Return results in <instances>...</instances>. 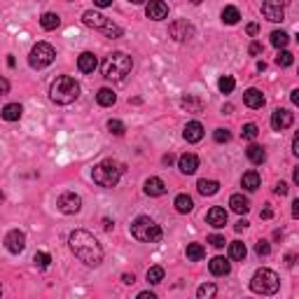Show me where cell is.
I'll use <instances>...</instances> for the list:
<instances>
[{
    "instance_id": "1",
    "label": "cell",
    "mask_w": 299,
    "mask_h": 299,
    "mask_svg": "<svg viewBox=\"0 0 299 299\" xmlns=\"http://www.w3.org/2000/svg\"><path fill=\"white\" fill-rule=\"evenodd\" d=\"M68 245L70 250L75 252L79 262H84L87 267H98L103 262V248L98 243L94 234L84 232V229H75L70 236H68Z\"/></svg>"
},
{
    "instance_id": "2",
    "label": "cell",
    "mask_w": 299,
    "mask_h": 299,
    "mask_svg": "<svg viewBox=\"0 0 299 299\" xmlns=\"http://www.w3.org/2000/svg\"><path fill=\"white\" fill-rule=\"evenodd\" d=\"M79 96V82L73 77H68V75H61V77H56L49 87V98L59 105H68L77 101Z\"/></svg>"
},
{
    "instance_id": "3",
    "label": "cell",
    "mask_w": 299,
    "mask_h": 299,
    "mask_svg": "<svg viewBox=\"0 0 299 299\" xmlns=\"http://www.w3.org/2000/svg\"><path fill=\"white\" fill-rule=\"evenodd\" d=\"M131 66H134L131 56H126L124 52H112L103 61V77L112 82H124L126 75L131 73Z\"/></svg>"
},
{
    "instance_id": "4",
    "label": "cell",
    "mask_w": 299,
    "mask_h": 299,
    "mask_svg": "<svg viewBox=\"0 0 299 299\" xmlns=\"http://www.w3.org/2000/svg\"><path fill=\"white\" fill-rule=\"evenodd\" d=\"M122 173H124V164L115 161V159H105V161H101L98 166H94L92 178L98 187H115V185L119 183Z\"/></svg>"
},
{
    "instance_id": "5",
    "label": "cell",
    "mask_w": 299,
    "mask_h": 299,
    "mask_svg": "<svg viewBox=\"0 0 299 299\" xmlns=\"http://www.w3.org/2000/svg\"><path fill=\"white\" fill-rule=\"evenodd\" d=\"M161 227L154 220H150L147 215H138L134 222H131V236L136 241H143V243H154L161 238Z\"/></svg>"
},
{
    "instance_id": "6",
    "label": "cell",
    "mask_w": 299,
    "mask_h": 299,
    "mask_svg": "<svg viewBox=\"0 0 299 299\" xmlns=\"http://www.w3.org/2000/svg\"><path fill=\"white\" fill-rule=\"evenodd\" d=\"M278 287H281V278H278V274L271 271V269H257L255 276H252V281H250L252 292L267 294V297L278 292Z\"/></svg>"
},
{
    "instance_id": "7",
    "label": "cell",
    "mask_w": 299,
    "mask_h": 299,
    "mask_svg": "<svg viewBox=\"0 0 299 299\" xmlns=\"http://www.w3.org/2000/svg\"><path fill=\"white\" fill-rule=\"evenodd\" d=\"M54 47L49 42H37L35 47L31 49V56H28V63H31V68H35V70H42V68H47L49 63L54 61Z\"/></svg>"
},
{
    "instance_id": "8",
    "label": "cell",
    "mask_w": 299,
    "mask_h": 299,
    "mask_svg": "<svg viewBox=\"0 0 299 299\" xmlns=\"http://www.w3.org/2000/svg\"><path fill=\"white\" fill-rule=\"evenodd\" d=\"M290 5V0H264L262 5V14L264 19H269V21H274V24H278V21H283L285 19V7Z\"/></svg>"
},
{
    "instance_id": "9",
    "label": "cell",
    "mask_w": 299,
    "mask_h": 299,
    "mask_svg": "<svg viewBox=\"0 0 299 299\" xmlns=\"http://www.w3.org/2000/svg\"><path fill=\"white\" fill-rule=\"evenodd\" d=\"M56 206H59V210L66 215H75L82 210V199H79L75 192H63L59 199H56Z\"/></svg>"
},
{
    "instance_id": "10",
    "label": "cell",
    "mask_w": 299,
    "mask_h": 299,
    "mask_svg": "<svg viewBox=\"0 0 299 299\" xmlns=\"http://www.w3.org/2000/svg\"><path fill=\"white\" fill-rule=\"evenodd\" d=\"M168 35H171L176 42H185L189 37H194V26L189 24V21H185V19L173 21V24L168 26Z\"/></svg>"
},
{
    "instance_id": "11",
    "label": "cell",
    "mask_w": 299,
    "mask_h": 299,
    "mask_svg": "<svg viewBox=\"0 0 299 299\" xmlns=\"http://www.w3.org/2000/svg\"><path fill=\"white\" fill-rule=\"evenodd\" d=\"M292 124H294V115L290 110H285V108L274 110V115H271V126H274V131H285V129H290Z\"/></svg>"
},
{
    "instance_id": "12",
    "label": "cell",
    "mask_w": 299,
    "mask_h": 299,
    "mask_svg": "<svg viewBox=\"0 0 299 299\" xmlns=\"http://www.w3.org/2000/svg\"><path fill=\"white\" fill-rule=\"evenodd\" d=\"M5 248L12 252V255L24 252V248H26V234L19 232V229H12V232L5 236Z\"/></svg>"
},
{
    "instance_id": "13",
    "label": "cell",
    "mask_w": 299,
    "mask_h": 299,
    "mask_svg": "<svg viewBox=\"0 0 299 299\" xmlns=\"http://www.w3.org/2000/svg\"><path fill=\"white\" fill-rule=\"evenodd\" d=\"M145 14H147V19L161 21V19L168 17V5H166L164 0H150L145 7Z\"/></svg>"
},
{
    "instance_id": "14",
    "label": "cell",
    "mask_w": 299,
    "mask_h": 299,
    "mask_svg": "<svg viewBox=\"0 0 299 299\" xmlns=\"http://www.w3.org/2000/svg\"><path fill=\"white\" fill-rule=\"evenodd\" d=\"M82 21H84L89 28H96V31H105V26L110 24V19L103 17V14L94 12V10H89V12L82 14Z\"/></svg>"
},
{
    "instance_id": "15",
    "label": "cell",
    "mask_w": 299,
    "mask_h": 299,
    "mask_svg": "<svg viewBox=\"0 0 299 299\" xmlns=\"http://www.w3.org/2000/svg\"><path fill=\"white\" fill-rule=\"evenodd\" d=\"M178 168H180L185 176H192V173H196V168H199V157L192 152L183 154V157L178 159Z\"/></svg>"
},
{
    "instance_id": "16",
    "label": "cell",
    "mask_w": 299,
    "mask_h": 299,
    "mask_svg": "<svg viewBox=\"0 0 299 299\" xmlns=\"http://www.w3.org/2000/svg\"><path fill=\"white\" fill-rule=\"evenodd\" d=\"M206 220H208V225H210V227L222 229V227L227 225V210H225V208H220V206H213L210 210H208Z\"/></svg>"
},
{
    "instance_id": "17",
    "label": "cell",
    "mask_w": 299,
    "mask_h": 299,
    "mask_svg": "<svg viewBox=\"0 0 299 299\" xmlns=\"http://www.w3.org/2000/svg\"><path fill=\"white\" fill-rule=\"evenodd\" d=\"M145 194L147 196H164L166 194V183L161 178H147L145 180Z\"/></svg>"
},
{
    "instance_id": "18",
    "label": "cell",
    "mask_w": 299,
    "mask_h": 299,
    "mask_svg": "<svg viewBox=\"0 0 299 299\" xmlns=\"http://www.w3.org/2000/svg\"><path fill=\"white\" fill-rule=\"evenodd\" d=\"M98 66V59L92 54V52H82L77 59V68H79V73H94Z\"/></svg>"
},
{
    "instance_id": "19",
    "label": "cell",
    "mask_w": 299,
    "mask_h": 299,
    "mask_svg": "<svg viewBox=\"0 0 299 299\" xmlns=\"http://www.w3.org/2000/svg\"><path fill=\"white\" fill-rule=\"evenodd\" d=\"M208 269H210L213 276H227L232 271V264H229V260H225V257H213L210 264H208Z\"/></svg>"
},
{
    "instance_id": "20",
    "label": "cell",
    "mask_w": 299,
    "mask_h": 299,
    "mask_svg": "<svg viewBox=\"0 0 299 299\" xmlns=\"http://www.w3.org/2000/svg\"><path fill=\"white\" fill-rule=\"evenodd\" d=\"M183 136H185V141L187 143H199L203 138V126L199 122H189L187 126H185Z\"/></svg>"
},
{
    "instance_id": "21",
    "label": "cell",
    "mask_w": 299,
    "mask_h": 299,
    "mask_svg": "<svg viewBox=\"0 0 299 299\" xmlns=\"http://www.w3.org/2000/svg\"><path fill=\"white\" fill-rule=\"evenodd\" d=\"M243 103L248 105V108H252V110H257V108H262L264 105V96L260 89H248V92L243 94Z\"/></svg>"
},
{
    "instance_id": "22",
    "label": "cell",
    "mask_w": 299,
    "mask_h": 299,
    "mask_svg": "<svg viewBox=\"0 0 299 299\" xmlns=\"http://www.w3.org/2000/svg\"><path fill=\"white\" fill-rule=\"evenodd\" d=\"M229 208L238 215H245L248 210H250V201H248L243 194H232V199H229Z\"/></svg>"
},
{
    "instance_id": "23",
    "label": "cell",
    "mask_w": 299,
    "mask_h": 299,
    "mask_svg": "<svg viewBox=\"0 0 299 299\" xmlns=\"http://www.w3.org/2000/svg\"><path fill=\"white\" fill-rule=\"evenodd\" d=\"M21 112H24V110H21V105H19V103H7L0 115H3L5 122H19V119H21Z\"/></svg>"
},
{
    "instance_id": "24",
    "label": "cell",
    "mask_w": 299,
    "mask_h": 299,
    "mask_svg": "<svg viewBox=\"0 0 299 299\" xmlns=\"http://www.w3.org/2000/svg\"><path fill=\"white\" fill-rule=\"evenodd\" d=\"M96 101H98V105H103V108H110V105H115L117 96H115V92H112V89L103 87V89H98Z\"/></svg>"
},
{
    "instance_id": "25",
    "label": "cell",
    "mask_w": 299,
    "mask_h": 299,
    "mask_svg": "<svg viewBox=\"0 0 299 299\" xmlns=\"http://www.w3.org/2000/svg\"><path fill=\"white\" fill-rule=\"evenodd\" d=\"M40 26H42L45 31H56V28L61 26V19H59V14H54V12H45L42 19H40Z\"/></svg>"
},
{
    "instance_id": "26",
    "label": "cell",
    "mask_w": 299,
    "mask_h": 299,
    "mask_svg": "<svg viewBox=\"0 0 299 299\" xmlns=\"http://www.w3.org/2000/svg\"><path fill=\"white\" fill-rule=\"evenodd\" d=\"M196 187H199V192H201L203 196H213V194H218V189H220V183L218 180H199L196 183Z\"/></svg>"
},
{
    "instance_id": "27",
    "label": "cell",
    "mask_w": 299,
    "mask_h": 299,
    "mask_svg": "<svg viewBox=\"0 0 299 299\" xmlns=\"http://www.w3.org/2000/svg\"><path fill=\"white\" fill-rule=\"evenodd\" d=\"M245 255H248V250H245V243H241V241H232V243H229V257H232V260H236V262H243Z\"/></svg>"
},
{
    "instance_id": "28",
    "label": "cell",
    "mask_w": 299,
    "mask_h": 299,
    "mask_svg": "<svg viewBox=\"0 0 299 299\" xmlns=\"http://www.w3.org/2000/svg\"><path fill=\"white\" fill-rule=\"evenodd\" d=\"M176 210L178 213H192V208H194V201H192V196H187V194H178L176 196Z\"/></svg>"
},
{
    "instance_id": "29",
    "label": "cell",
    "mask_w": 299,
    "mask_h": 299,
    "mask_svg": "<svg viewBox=\"0 0 299 299\" xmlns=\"http://www.w3.org/2000/svg\"><path fill=\"white\" fill-rule=\"evenodd\" d=\"M241 185H243L248 192H255V189L260 187V173H257V171L243 173V178H241Z\"/></svg>"
},
{
    "instance_id": "30",
    "label": "cell",
    "mask_w": 299,
    "mask_h": 299,
    "mask_svg": "<svg viewBox=\"0 0 299 299\" xmlns=\"http://www.w3.org/2000/svg\"><path fill=\"white\" fill-rule=\"evenodd\" d=\"M203 257H206V248H203L201 243H189L187 245V260L199 262V260H203Z\"/></svg>"
},
{
    "instance_id": "31",
    "label": "cell",
    "mask_w": 299,
    "mask_h": 299,
    "mask_svg": "<svg viewBox=\"0 0 299 299\" xmlns=\"http://www.w3.org/2000/svg\"><path fill=\"white\" fill-rule=\"evenodd\" d=\"M245 154H248V159H250L252 164H262L264 159H267V152H264V147H260V145H250L248 150H245Z\"/></svg>"
},
{
    "instance_id": "32",
    "label": "cell",
    "mask_w": 299,
    "mask_h": 299,
    "mask_svg": "<svg viewBox=\"0 0 299 299\" xmlns=\"http://www.w3.org/2000/svg\"><path fill=\"white\" fill-rule=\"evenodd\" d=\"M238 19H241V12H238L236 7L227 5L225 10H222V21H225L227 26H234V24H238Z\"/></svg>"
},
{
    "instance_id": "33",
    "label": "cell",
    "mask_w": 299,
    "mask_h": 299,
    "mask_svg": "<svg viewBox=\"0 0 299 299\" xmlns=\"http://www.w3.org/2000/svg\"><path fill=\"white\" fill-rule=\"evenodd\" d=\"M287 42H290V35L283 31H274L271 33V45H274L276 49H285Z\"/></svg>"
},
{
    "instance_id": "34",
    "label": "cell",
    "mask_w": 299,
    "mask_h": 299,
    "mask_svg": "<svg viewBox=\"0 0 299 299\" xmlns=\"http://www.w3.org/2000/svg\"><path fill=\"white\" fill-rule=\"evenodd\" d=\"M180 105L189 112H201V108H203L201 101H199V98H192V96H185L183 101H180Z\"/></svg>"
},
{
    "instance_id": "35",
    "label": "cell",
    "mask_w": 299,
    "mask_h": 299,
    "mask_svg": "<svg viewBox=\"0 0 299 299\" xmlns=\"http://www.w3.org/2000/svg\"><path fill=\"white\" fill-rule=\"evenodd\" d=\"M161 281H164V269H161V267H150V269H147V283L159 285Z\"/></svg>"
},
{
    "instance_id": "36",
    "label": "cell",
    "mask_w": 299,
    "mask_h": 299,
    "mask_svg": "<svg viewBox=\"0 0 299 299\" xmlns=\"http://www.w3.org/2000/svg\"><path fill=\"white\" fill-rule=\"evenodd\" d=\"M218 87H220V92H222V94H232V92H234V87H236V82H234L232 75H222L220 82H218Z\"/></svg>"
},
{
    "instance_id": "37",
    "label": "cell",
    "mask_w": 299,
    "mask_h": 299,
    "mask_svg": "<svg viewBox=\"0 0 299 299\" xmlns=\"http://www.w3.org/2000/svg\"><path fill=\"white\" fill-rule=\"evenodd\" d=\"M215 292H218V287H215L213 283H208V285H201L199 290H196V297L199 299H210V297H215Z\"/></svg>"
},
{
    "instance_id": "38",
    "label": "cell",
    "mask_w": 299,
    "mask_h": 299,
    "mask_svg": "<svg viewBox=\"0 0 299 299\" xmlns=\"http://www.w3.org/2000/svg\"><path fill=\"white\" fill-rule=\"evenodd\" d=\"M257 134H260V129H257V124H245L243 131H241V138L243 141H255Z\"/></svg>"
},
{
    "instance_id": "39",
    "label": "cell",
    "mask_w": 299,
    "mask_h": 299,
    "mask_svg": "<svg viewBox=\"0 0 299 299\" xmlns=\"http://www.w3.org/2000/svg\"><path fill=\"white\" fill-rule=\"evenodd\" d=\"M292 61H294V56L290 54L287 49H283L281 54L276 56V63H278V66H281V68H290V66H292Z\"/></svg>"
},
{
    "instance_id": "40",
    "label": "cell",
    "mask_w": 299,
    "mask_h": 299,
    "mask_svg": "<svg viewBox=\"0 0 299 299\" xmlns=\"http://www.w3.org/2000/svg\"><path fill=\"white\" fill-rule=\"evenodd\" d=\"M33 262H35V267H37V269H47V267H49V262H52V257H49L47 252H35Z\"/></svg>"
},
{
    "instance_id": "41",
    "label": "cell",
    "mask_w": 299,
    "mask_h": 299,
    "mask_svg": "<svg viewBox=\"0 0 299 299\" xmlns=\"http://www.w3.org/2000/svg\"><path fill=\"white\" fill-rule=\"evenodd\" d=\"M108 131H110V134H115V136H122L124 131H126V126H124L119 119H110V122H108Z\"/></svg>"
},
{
    "instance_id": "42",
    "label": "cell",
    "mask_w": 299,
    "mask_h": 299,
    "mask_svg": "<svg viewBox=\"0 0 299 299\" xmlns=\"http://www.w3.org/2000/svg\"><path fill=\"white\" fill-rule=\"evenodd\" d=\"M255 252H257L260 257H267L269 252H271V245H269V241H264V238H262V241H257Z\"/></svg>"
},
{
    "instance_id": "43",
    "label": "cell",
    "mask_w": 299,
    "mask_h": 299,
    "mask_svg": "<svg viewBox=\"0 0 299 299\" xmlns=\"http://www.w3.org/2000/svg\"><path fill=\"white\" fill-rule=\"evenodd\" d=\"M213 138H215V143H227L229 138H232V134H229L227 129H218V131L213 134Z\"/></svg>"
},
{
    "instance_id": "44",
    "label": "cell",
    "mask_w": 299,
    "mask_h": 299,
    "mask_svg": "<svg viewBox=\"0 0 299 299\" xmlns=\"http://www.w3.org/2000/svg\"><path fill=\"white\" fill-rule=\"evenodd\" d=\"M208 243L213 245V248H225V236H220V234H213V236H208Z\"/></svg>"
},
{
    "instance_id": "45",
    "label": "cell",
    "mask_w": 299,
    "mask_h": 299,
    "mask_svg": "<svg viewBox=\"0 0 299 299\" xmlns=\"http://www.w3.org/2000/svg\"><path fill=\"white\" fill-rule=\"evenodd\" d=\"M274 192H276V194H278V196H285V194H287V185L281 180V183L276 185V189H274Z\"/></svg>"
},
{
    "instance_id": "46",
    "label": "cell",
    "mask_w": 299,
    "mask_h": 299,
    "mask_svg": "<svg viewBox=\"0 0 299 299\" xmlns=\"http://www.w3.org/2000/svg\"><path fill=\"white\" fill-rule=\"evenodd\" d=\"M10 92V82H7L5 77H0V96H3V94H7Z\"/></svg>"
},
{
    "instance_id": "47",
    "label": "cell",
    "mask_w": 299,
    "mask_h": 299,
    "mask_svg": "<svg viewBox=\"0 0 299 299\" xmlns=\"http://www.w3.org/2000/svg\"><path fill=\"white\" fill-rule=\"evenodd\" d=\"M250 54H252V56L262 54V45H260V42H252V45H250Z\"/></svg>"
},
{
    "instance_id": "48",
    "label": "cell",
    "mask_w": 299,
    "mask_h": 299,
    "mask_svg": "<svg viewBox=\"0 0 299 299\" xmlns=\"http://www.w3.org/2000/svg\"><path fill=\"white\" fill-rule=\"evenodd\" d=\"M245 31H248V35H257V33H260V26H257V24H248Z\"/></svg>"
},
{
    "instance_id": "49",
    "label": "cell",
    "mask_w": 299,
    "mask_h": 299,
    "mask_svg": "<svg viewBox=\"0 0 299 299\" xmlns=\"http://www.w3.org/2000/svg\"><path fill=\"white\" fill-rule=\"evenodd\" d=\"M245 227H248V220H238L236 225H234V229H236V232H243Z\"/></svg>"
},
{
    "instance_id": "50",
    "label": "cell",
    "mask_w": 299,
    "mask_h": 299,
    "mask_svg": "<svg viewBox=\"0 0 299 299\" xmlns=\"http://www.w3.org/2000/svg\"><path fill=\"white\" fill-rule=\"evenodd\" d=\"M161 161H164V164H166V166H171V164H173V161H176V157H173V154H171V152H168V154H164V159H161Z\"/></svg>"
},
{
    "instance_id": "51",
    "label": "cell",
    "mask_w": 299,
    "mask_h": 299,
    "mask_svg": "<svg viewBox=\"0 0 299 299\" xmlns=\"http://www.w3.org/2000/svg\"><path fill=\"white\" fill-rule=\"evenodd\" d=\"M122 281L126 283V285H131V283H136V278H134V274H124V276H122Z\"/></svg>"
},
{
    "instance_id": "52",
    "label": "cell",
    "mask_w": 299,
    "mask_h": 299,
    "mask_svg": "<svg viewBox=\"0 0 299 299\" xmlns=\"http://www.w3.org/2000/svg\"><path fill=\"white\" fill-rule=\"evenodd\" d=\"M94 5L96 7H108V5H112V0H94Z\"/></svg>"
},
{
    "instance_id": "53",
    "label": "cell",
    "mask_w": 299,
    "mask_h": 299,
    "mask_svg": "<svg viewBox=\"0 0 299 299\" xmlns=\"http://www.w3.org/2000/svg\"><path fill=\"white\" fill-rule=\"evenodd\" d=\"M292 152L299 154V136H294V138H292Z\"/></svg>"
},
{
    "instance_id": "54",
    "label": "cell",
    "mask_w": 299,
    "mask_h": 299,
    "mask_svg": "<svg viewBox=\"0 0 299 299\" xmlns=\"http://www.w3.org/2000/svg\"><path fill=\"white\" fill-rule=\"evenodd\" d=\"M271 215H274V210H271V208H264V210H262V218H264V220H269Z\"/></svg>"
},
{
    "instance_id": "55",
    "label": "cell",
    "mask_w": 299,
    "mask_h": 299,
    "mask_svg": "<svg viewBox=\"0 0 299 299\" xmlns=\"http://www.w3.org/2000/svg\"><path fill=\"white\" fill-rule=\"evenodd\" d=\"M138 299H157V297H154L152 292H141L138 294Z\"/></svg>"
},
{
    "instance_id": "56",
    "label": "cell",
    "mask_w": 299,
    "mask_h": 299,
    "mask_svg": "<svg viewBox=\"0 0 299 299\" xmlns=\"http://www.w3.org/2000/svg\"><path fill=\"white\" fill-rule=\"evenodd\" d=\"M292 206H294V208H292V218H299V201H294Z\"/></svg>"
},
{
    "instance_id": "57",
    "label": "cell",
    "mask_w": 299,
    "mask_h": 299,
    "mask_svg": "<svg viewBox=\"0 0 299 299\" xmlns=\"http://www.w3.org/2000/svg\"><path fill=\"white\" fill-rule=\"evenodd\" d=\"M292 103L299 105V89H294V92H292Z\"/></svg>"
},
{
    "instance_id": "58",
    "label": "cell",
    "mask_w": 299,
    "mask_h": 299,
    "mask_svg": "<svg viewBox=\"0 0 299 299\" xmlns=\"http://www.w3.org/2000/svg\"><path fill=\"white\" fill-rule=\"evenodd\" d=\"M103 227L108 229V232H110V229H112V220H108V218H105V220H103Z\"/></svg>"
},
{
    "instance_id": "59",
    "label": "cell",
    "mask_w": 299,
    "mask_h": 299,
    "mask_svg": "<svg viewBox=\"0 0 299 299\" xmlns=\"http://www.w3.org/2000/svg\"><path fill=\"white\" fill-rule=\"evenodd\" d=\"M285 260H287V267H292V264H294V255H287Z\"/></svg>"
},
{
    "instance_id": "60",
    "label": "cell",
    "mask_w": 299,
    "mask_h": 299,
    "mask_svg": "<svg viewBox=\"0 0 299 299\" xmlns=\"http://www.w3.org/2000/svg\"><path fill=\"white\" fill-rule=\"evenodd\" d=\"M292 178H294V185H299V168H294V176Z\"/></svg>"
},
{
    "instance_id": "61",
    "label": "cell",
    "mask_w": 299,
    "mask_h": 299,
    "mask_svg": "<svg viewBox=\"0 0 299 299\" xmlns=\"http://www.w3.org/2000/svg\"><path fill=\"white\" fill-rule=\"evenodd\" d=\"M131 3H134V5H141V3H145V0H131Z\"/></svg>"
},
{
    "instance_id": "62",
    "label": "cell",
    "mask_w": 299,
    "mask_h": 299,
    "mask_svg": "<svg viewBox=\"0 0 299 299\" xmlns=\"http://www.w3.org/2000/svg\"><path fill=\"white\" fill-rule=\"evenodd\" d=\"M3 199H5V196H3V192H0V203H3Z\"/></svg>"
}]
</instances>
